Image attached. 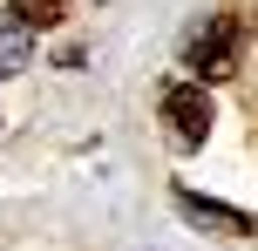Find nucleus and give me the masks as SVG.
<instances>
[{
	"label": "nucleus",
	"instance_id": "f257e3e1",
	"mask_svg": "<svg viewBox=\"0 0 258 251\" xmlns=\"http://www.w3.org/2000/svg\"><path fill=\"white\" fill-rule=\"evenodd\" d=\"M245 41H251V21H245V14H211V21L190 34V48H183L190 81H224V75H238Z\"/></svg>",
	"mask_w": 258,
	"mask_h": 251
},
{
	"label": "nucleus",
	"instance_id": "f03ea898",
	"mask_svg": "<svg viewBox=\"0 0 258 251\" xmlns=\"http://www.w3.org/2000/svg\"><path fill=\"white\" fill-rule=\"evenodd\" d=\"M156 109H163V122H170V143L177 149H197L211 136V95H204V81H163V95H156Z\"/></svg>",
	"mask_w": 258,
	"mask_h": 251
},
{
	"label": "nucleus",
	"instance_id": "7ed1b4c3",
	"mask_svg": "<svg viewBox=\"0 0 258 251\" xmlns=\"http://www.w3.org/2000/svg\"><path fill=\"white\" fill-rule=\"evenodd\" d=\"M170 204H177L190 224L218 231V238H258V217H251V211H238V204H218V197H204V190H190V184H177V190H170Z\"/></svg>",
	"mask_w": 258,
	"mask_h": 251
},
{
	"label": "nucleus",
	"instance_id": "20e7f679",
	"mask_svg": "<svg viewBox=\"0 0 258 251\" xmlns=\"http://www.w3.org/2000/svg\"><path fill=\"white\" fill-rule=\"evenodd\" d=\"M27 61H34V27H27L21 21V14H0V81H7V75H21V68Z\"/></svg>",
	"mask_w": 258,
	"mask_h": 251
},
{
	"label": "nucleus",
	"instance_id": "39448f33",
	"mask_svg": "<svg viewBox=\"0 0 258 251\" xmlns=\"http://www.w3.org/2000/svg\"><path fill=\"white\" fill-rule=\"evenodd\" d=\"M61 7H68V0H14V14H21L27 27H48V21H61Z\"/></svg>",
	"mask_w": 258,
	"mask_h": 251
}]
</instances>
